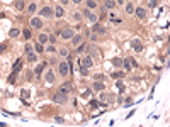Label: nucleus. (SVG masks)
Wrapping results in <instances>:
<instances>
[{
    "label": "nucleus",
    "mask_w": 170,
    "mask_h": 127,
    "mask_svg": "<svg viewBox=\"0 0 170 127\" xmlns=\"http://www.w3.org/2000/svg\"><path fill=\"white\" fill-rule=\"evenodd\" d=\"M82 15H83V19H87V21L90 22V24H99V14L95 12V10H89V8H83L82 10Z\"/></svg>",
    "instance_id": "f257e3e1"
},
{
    "label": "nucleus",
    "mask_w": 170,
    "mask_h": 127,
    "mask_svg": "<svg viewBox=\"0 0 170 127\" xmlns=\"http://www.w3.org/2000/svg\"><path fill=\"white\" fill-rule=\"evenodd\" d=\"M58 75L61 76V78H66V76L70 75V63H68L66 59H61L58 63Z\"/></svg>",
    "instance_id": "f03ea898"
},
{
    "label": "nucleus",
    "mask_w": 170,
    "mask_h": 127,
    "mask_svg": "<svg viewBox=\"0 0 170 127\" xmlns=\"http://www.w3.org/2000/svg\"><path fill=\"white\" fill-rule=\"evenodd\" d=\"M75 29H73V27H63V29L59 31V39H61V41H70V39L73 37V36H75Z\"/></svg>",
    "instance_id": "7ed1b4c3"
},
{
    "label": "nucleus",
    "mask_w": 170,
    "mask_h": 127,
    "mask_svg": "<svg viewBox=\"0 0 170 127\" xmlns=\"http://www.w3.org/2000/svg\"><path fill=\"white\" fill-rule=\"evenodd\" d=\"M29 25H31V29H38V31H41L42 27H44V22H42V19L41 17H36V15H32L29 19Z\"/></svg>",
    "instance_id": "20e7f679"
},
{
    "label": "nucleus",
    "mask_w": 170,
    "mask_h": 127,
    "mask_svg": "<svg viewBox=\"0 0 170 127\" xmlns=\"http://www.w3.org/2000/svg\"><path fill=\"white\" fill-rule=\"evenodd\" d=\"M53 15H55V8L49 7V5H44V7L39 10V17H41V19H53Z\"/></svg>",
    "instance_id": "39448f33"
},
{
    "label": "nucleus",
    "mask_w": 170,
    "mask_h": 127,
    "mask_svg": "<svg viewBox=\"0 0 170 127\" xmlns=\"http://www.w3.org/2000/svg\"><path fill=\"white\" fill-rule=\"evenodd\" d=\"M138 66V63H136V59L134 58H124L123 59V68H124V71H131L133 68Z\"/></svg>",
    "instance_id": "423d86ee"
},
{
    "label": "nucleus",
    "mask_w": 170,
    "mask_h": 127,
    "mask_svg": "<svg viewBox=\"0 0 170 127\" xmlns=\"http://www.w3.org/2000/svg\"><path fill=\"white\" fill-rule=\"evenodd\" d=\"M53 102H55V103H59V105H65L68 102V95L66 93H61V92H56L55 95H53Z\"/></svg>",
    "instance_id": "0eeeda50"
},
{
    "label": "nucleus",
    "mask_w": 170,
    "mask_h": 127,
    "mask_svg": "<svg viewBox=\"0 0 170 127\" xmlns=\"http://www.w3.org/2000/svg\"><path fill=\"white\" fill-rule=\"evenodd\" d=\"M78 66H83V68H87V70H90V68L93 66V58L89 54H85L83 58H80V64H78Z\"/></svg>",
    "instance_id": "6e6552de"
},
{
    "label": "nucleus",
    "mask_w": 170,
    "mask_h": 127,
    "mask_svg": "<svg viewBox=\"0 0 170 127\" xmlns=\"http://www.w3.org/2000/svg\"><path fill=\"white\" fill-rule=\"evenodd\" d=\"M134 15L140 19V21H144L148 17V8L146 7H136L134 8Z\"/></svg>",
    "instance_id": "1a4fd4ad"
},
{
    "label": "nucleus",
    "mask_w": 170,
    "mask_h": 127,
    "mask_svg": "<svg viewBox=\"0 0 170 127\" xmlns=\"http://www.w3.org/2000/svg\"><path fill=\"white\" fill-rule=\"evenodd\" d=\"M55 8V19H63L65 15H66V8L65 7H61V5H56V7H53Z\"/></svg>",
    "instance_id": "9d476101"
},
{
    "label": "nucleus",
    "mask_w": 170,
    "mask_h": 127,
    "mask_svg": "<svg viewBox=\"0 0 170 127\" xmlns=\"http://www.w3.org/2000/svg\"><path fill=\"white\" fill-rule=\"evenodd\" d=\"M131 46H133V51H136V53H141V51H143V42H141L138 37L131 39Z\"/></svg>",
    "instance_id": "9b49d317"
},
{
    "label": "nucleus",
    "mask_w": 170,
    "mask_h": 127,
    "mask_svg": "<svg viewBox=\"0 0 170 127\" xmlns=\"http://www.w3.org/2000/svg\"><path fill=\"white\" fill-rule=\"evenodd\" d=\"M70 42H72L73 47H78L80 44H83V36H82V34H75V36L70 39Z\"/></svg>",
    "instance_id": "f8f14e48"
},
{
    "label": "nucleus",
    "mask_w": 170,
    "mask_h": 127,
    "mask_svg": "<svg viewBox=\"0 0 170 127\" xmlns=\"http://www.w3.org/2000/svg\"><path fill=\"white\" fill-rule=\"evenodd\" d=\"M44 80H46L48 85H53V83L56 81V78H55V71H53V70H46V73H44Z\"/></svg>",
    "instance_id": "ddd939ff"
},
{
    "label": "nucleus",
    "mask_w": 170,
    "mask_h": 127,
    "mask_svg": "<svg viewBox=\"0 0 170 127\" xmlns=\"http://www.w3.org/2000/svg\"><path fill=\"white\" fill-rule=\"evenodd\" d=\"M72 21L75 22V24H80V22L83 21V15H82V10H73V12H72Z\"/></svg>",
    "instance_id": "4468645a"
},
{
    "label": "nucleus",
    "mask_w": 170,
    "mask_h": 127,
    "mask_svg": "<svg viewBox=\"0 0 170 127\" xmlns=\"http://www.w3.org/2000/svg\"><path fill=\"white\" fill-rule=\"evenodd\" d=\"M92 90L93 92H106V83H104V81H93Z\"/></svg>",
    "instance_id": "2eb2a0df"
},
{
    "label": "nucleus",
    "mask_w": 170,
    "mask_h": 127,
    "mask_svg": "<svg viewBox=\"0 0 170 127\" xmlns=\"http://www.w3.org/2000/svg\"><path fill=\"white\" fill-rule=\"evenodd\" d=\"M83 4H85V8H89V10H97L99 7L97 0H83Z\"/></svg>",
    "instance_id": "dca6fc26"
},
{
    "label": "nucleus",
    "mask_w": 170,
    "mask_h": 127,
    "mask_svg": "<svg viewBox=\"0 0 170 127\" xmlns=\"http://www.w3.org/2000/svg\"><path fill=\"white\" fill-rule=\"evenodd\" d=\"M134 4H133V2H126V4H124V12L127 14V15H133V14H134Z\"/></svg>",
    "instance_id": "f3484780"
},
{
    "label": "nucleus",
    "mask_w": 170,
    "mask_h": 127,
    "mask_svg": "<svg viewBox=\"0 0 170 127\" xmlns=\"http://www.w3.org/2000/svg\"><path fill=\"white\" fill-rule=\"evenodd\" d=\"M48 39H49V34H46V32H39L38 34V42L39 44H48Z\"/></svg>",
    "instance_id": "a211bd4d"
},
{
    "label": "nucleus",
    "mask_w": 170,
    "mask_h": 127,
    "mask_svg": "<svg viewBox=\"0 0 170 127\" xmlns=\"http://www.w3.org/2000/svg\"><path fill=\"white\" fill-rule=\"evenodd\" d=\"M92 32L99 36V34H106L107 31H106V27H102L100 24H93V25H92Z\"/></svg>",
    "instance_id": "6ab92c4d"
},
{
    "label": "nucleus",
    "mask_w": 170,
    "mask_h": 127,
    "mask_svg": "<svg viewBox=\"0 0 170 127\" xmlns=\"http://www.w3.org/2000/svg\"><path fill=\"white\" fill-rule=\"evenodd\" d=\"M56 53H58V56L59 58H63V59H66L68 58V54H70V51H68V47H58V51H56Z\"/></svg>",
    "instance_id": "aec40b11"
},
{
    "label": "nucleus",
    "mask_w": 170,
    "mask_h": 127,
    "mask_svg": "<svg viewBox=\"0 0 170 127\" xmlns=\"http://www.w3.org/2000/svg\"><path fill=\"white\" fill-rule=\"evenodd\" d=\"M46 68H48V63H46V61H42V63H39L38 66L34 68V73H36V75L39 76V75L42 73V70H46Z\"/></svg>",
    "instance_id": "412c9836"
},
{
    "label": "nucleus",
    "mask_w": 170,
    "mask_h": 127,
    "mask_svg": "<svg viewBox=\"0 0 170 127\" xmlns=\"http://www.w3.org/2000/svg\"><path fill=\"white\" fill-rule=\"evenodd\" d=\"M14 7H15L17 12H22V10L25 8V2L24 0H15V2H14Z\"/></svg>",
    "instance_id": "4be33fe9"
},
{
    "label": "nucleus",
    "mask_w": 170,
    "mask_h": 127,
    "mask_svg": "<svg viewBox=\"0 0 170 127\" xmlns=\"http://www.w3.org/2000/svg\"><path fill=\"white\" fill-rule=\"evenodd\" d=\"M25 10H27L29 14H34L36 10H38V4H36V2H29L27 7H25Z\"/></svg>",
    "instance_id": "5701e85b"
},
{
    "label": "nucleus",
    "mask_w": 170,
    "mask_h": 127,
    "mask_svg": "<svg viewBox=\"0 0 170 127\" xmlns=\"http://www.w3.org/2000/svg\"><path fill=\"white\" fill-rule=\"evenodd\" d=\"M34 53H36V54H41V53H44V46H42V44H39L38 41L34 42Z\"/></svg>",
    "instance_id": "b1692460"
},
{
    "label": "nucleus",
    "mask_w": 170,
    "mask_h": 127,
    "mask_svg": "<svg viewBox=\"0 0 170 127\" xmlns=\"http://www.w3.org/2000/svg\"><path fill=\"white\" fill-rule=\"evenodd\" d=\"M56 51H58L56 44H48V46L44 47V53H49V54H53V53H56Z\"/></svg>",
    "instance_id": "393cba45"
},
{
    "label": "nucleus",
    "mask_w": 170,
    "mask_h": 127,
    "mask_svg": "<svg viewBox=\"0 0 170 127\" xmlns=\"http://www.w3.org/2000/svg\"><path fill=\"white\" fill-rule=\"evenodd\" d=\"M25 59H27L29 63H36V61H38V54H36V53H29V54H25Z\"/></svg>",
    "instance_id": "a878e982"
},
{
    "label": "nucleus",
    "mask_w": 170,
    "mask_h": 127,
    "mask_svg": "<svg viewBox=\"0 0 170 127\" xmlns=\"http://www.w3.org/2000/svg\"><path fill=\"white\" fill-rule=\"evenodd\" d=\"M93 81H106V75L104 73H95V75L92 76Z\"/></svg>",
    "instance_id": "bb28decb"
},
{
    "label": "nucleus",
    "mask_w": 170,
    "mask_h": 127,
    "mask_svg": "<svg viewBox=\"0 0 170 127\" xmlns=\"http://www.w3.org/2000/svg\"><path fill=\"white\" fill-rule=\"evenodd\" d=\"M114 7H116L114 0H106V4H104V10H106V8H107V10H112Z\"/></svg>",
    "instance_id": "cd10ccee"
},
{
    "label": "nucleus",
    "mask_w": 170,
    "mask_h": 127,
    "mask_svg": "<svg viewBox=\"0 0 170 127\" xmlns=\"http://www.w3.org/2000/svg\"><path fill=\"white\" fill-rule=\"evenodd\" d=\"M21 34H22V39H25V41L31 39V29H22Z\"/></svg>",
    "instance_id": "c85d7f7f"
},
{
    "label": "nucleus",
    "mask_w": 170,
    "mask_h": 127,
    "mask_svg": "<svg viewBox=\"0 0 170 127\" xmlns=\"http://www.w3.org/2000/svg\"><path fill=\"white\" fill-rule=\"evenodd\" d=\"M19 36H21V31L19 29H10V32H8V37H12V39L19 37Z\"/></svg>",
    "instance_id": "c756f323"
},
{
    "label": "nucleus",
    "mask_w": 170,
    "mask_h": 127,
    "mask_svg": "<svg viewBox=\"0 0 170 127\" xmlns=\"http://www.w3.org/2000/svg\"><path fill=\"white\" fill-rule=\"evenodd\" d=\"M24 53H25V54H29V53H34L32 44H29V42H25V44H24Z\"/></svg>",
    "instance_id": "7c9ffc66"
},
{
    "label": "nucleus",
    "mask_w": 170,
    "mask_h": 127,
    "mask_svg": "<svg viewBox=\"0 0 170 127\" xmlns=\"http://www.w3.org/2000/svg\"><path fill=\"white\" fill-rule=\"evenodd\" d=\"M21 68H22V59H17L15 64H14V73H19L21 71Z\"/></svg>",
    "instance_id": "2f4dec72"
},
{
    "label": "nucleus",
    "mask_w": 170,
    "mask_h": 127,
    "mask_svg": "<svg viewBox=\"0 0 170 127\" xmlns=\"http://www.w3.org/2000/svg\"><path fill=\"white\" fill-rule=\"evenodd\" d=\"M112 64H114L116 68H121L123 66V58H114L112 59Z\"/></svg>",
    "instance_id": "473e14b6"
},
{
    "label": "nucleus",
    "mask_w": 170,
    "mask_h": 127,
    "mask_svg": "<svg viewBox=\"0 0 170 127\" xmlns=\"http://www.w3.org/2000/svg\"><path fill=\"white\" fill-rule=\"evenodd\" d=\"M123 76H124L123 71H114V73H112V78H114V80H121Z\"/></svg>",
    "instance_id": "72a5a7b5"
},
{
    "label": "nucleus",
    "mask_w": 170,
    "mask_h": 127,
    "mask_svg": "<svg viewBox=\"0 0 170 127\" xmlns=\"http://www.w3.org/2000/svg\"><path fill=\"white\" fill-rule=\"evenodd\" d=\"M15 76H17V73H12V75L7 78V81H8L10 85H14V83H15Z\"/></svg>",
    "instance_id": "f704fd0d"
},
{
    "label": "nucleus",
    "mask_w": 170,
    "mask_h": 127,
    "mask_svg": "<svg viewBox=\"0 0 170 127\" xmlns=\"http://www.w3.org/2000/svg\"><path fill=\"white\" fill-rule=\"evenodd\" d=\"M48 44H56V36L49 34V39H48Z\"/></svg>",
    "instance_id": "c9c22d12"
},
{
    "label": "nucleus",
    "mask_w": 170,
    "mask_h": 127,
    "mask_svg": "<svg viewBox=\"0 0 170 127\" xmlns=\"http://www.w3.org/2000/svg\"><path fill=\"white\" fill-rule=\"evenodd\" d=\"M157 4H158L157 0H148V8H155V7H157Z\"/></svg>",
    "instance_id": "e433bc0d"
},
{
    "label": "nucleus",
    "mask_w": 170,
    "mask_h": 127,
    "mask_svg": "<svg viewBox=\"0 0 170 127\" xmlns=\"http://www.w3.org/2000/svg\"><path fill=\"white\" fill-rule=\"evenodd\" d=\"M21 95H22V98H29V95H31V93H29V90H22V92H21Z\"/></svg>",
    "instance_id": "4c0bfd02"
},
{
    "label": "nucleus",
    "mask_w": 170,
    "mask_h": 127,
    "mask_svg": "<svg viewBox=\"0 0 170 127\" xmlns=\"http://www.w3.org/2000/svg\"><path fill=\"white\" fill-rule=\"evenodd\" d=\"M114 2H116V7H123L126 4V0H114Z\"/></svg>",
    "instance_id": "58836bf2"
},
{
    "label": "nucleus",
    "mask_w": 170,
    "mask_h": 127,
    "mask_svg": "<svg viewBox=\"0 0 170 127\" xmlns=\"http://www.w3.org/2000/svg\"><path fill=\"white\" fill-rule=\"evenodd\" d=\"M5 49H7V42H2V44H0V54H2Z\"/></svg>",
    "instance_id": "ea45409f"
},
{
    "label": "nucleus",
    "mask_w": 170,
    "mask_h": 127,
    "mask_svg": "<svg viewBox=\"0 0 170 127\" xmlns=\"http://www.w3.org/2000/svg\"><path fill=\"white\" fill-rule=\"evenodd\" d=\"M55 120H56L58 124H63V122H65V119H63V117H59V115H56V117H55Z\"/></svg>",
    "instance_id": "a19ab883"
},
{
    "label": "nucleus",
    "mask_w": 170,
    "mask_h": 127,
    "mask_svg": "<svg viewBox=\"0 0 170 127\" xmlns=\"http://www.w3.org/2000/svg\"><path fill=\"white\" fill-rule=\"evenodd\" d=\"M70 4H73V5H80V4H83V0H70Z\"/></svg>",
    "instance_id": "79ce46f5"
},
{
    "label": "nucleus",
    "mask_w": 170,
    "mask_h": 127,
    "mask_svg": "<svg viewBox=\"0 0 170 127\" xmlns=\"http://www.w3.org/2000/svg\"><path fill=\"white\" fill-rule=\"evenodd\" d=\"M68 4H70V0H59V5H61V7H66Z\"/></svg>",
    "instance_id": "37998d69"
},
{
    "label": "nucleus",
    "mask_w": 170,
    "mask_h": 127,
    "mask_svg": "<svg viewBox=\"0 0 170 127\" xmlns=\"http://www.w3.org/2000/svg\"><path fill=\"white\" fill-rule=\"evenodd\" d=\"M90 39H92L93 42H97L99 41V36H97V34H92V36H90Z\"/></svg>",
    "instance_id": "c03bdc74"
},
{
    "label": "nucleus",
    "mask_w": 170,
    "mask_h": 127,
    "mask_svg": "<svg viewBox=\"0 0 170 127\" xmlns=\"http://www.w3.org/2000/svg\"><path fill=\"white\" fill-rule=\"evenodd\" d=\"M80 73H82V75H87V73H89V70H87V68H83V66H80Z\"/></svg>",
    "instance_id": "a18cd8bd"
},
{
    "label": "nucleus",
    "mask_w": 170,
    "mask_h": 127,
    "mask_svg": "<svg viewBox=\"0 0 170 127\" xmlns=\"http://www.w3.org/2000/svg\"><path fill=\"white\" fill-rule=\"evenodd\" d=\"M97 2H100V0H97Z\"/></svg>",
    "instance_id": "49530a36"
}]
</instances>
